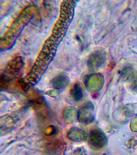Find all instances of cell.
Returning <instances> with one entry per match:
<instances>
[{"mask_svg": "<svg viewBox=\"0 0 137 155\" xmlns=\"http://www.w3.org/2000/svg\"><path fill=\"white\" fill-rule=\"evenodd\" d=\"M63 118L67 123L72 124L75 123L78 118V114L75 108L71 106L67 107L64 110Z\"/></svg>", "mask_w": 137, "mask_h": 155, "instance_id": "1", "label": "cell"}, {"mask_svg": "<svg viewBox=\"0 0 137 155\" xmlns=\"http://www.w3.org/2000/svg\"><path fill=\"white\" fill-rule=\"evenodd\" d=\"M70 82V79L65 75H60L56 76L51 81L52 85L57 89H62L65 88Z\"/></svg>", "mask_w": 137, "mask_h": 155, "instance_id": "2", "label": "cell"}, {"mask_svg": "<svg viewBox=\"0 0 137 155\" xmlns=\"http://www.w3.org/2000/svg\"><path fill=\"white\" fill-rule=\"evenodd\" d=\"M82 131L78 127H73L67 132V137L69 140L73 141H80L83 139Z\"/></svg>", "mask_w": 137, "mask_h": 155, "instance_id": "3", "label": "cell"}, {"mask_svg": "<svg viewBox=\"0 0 137 155\" xmlns=\"http://www.w3.org/2000/svg\"><path fill=\"white\" fill-rule=\"evenodd\" d=\"M71 97L75 101H79L82 98L83 91L81 85L78 83H75L70 90Z\"/></svg>", "mask_w": 137, "mask_h": 155, "instance_id": "4", "label": "cell"}]
</instances>
